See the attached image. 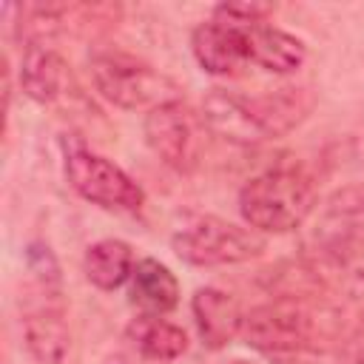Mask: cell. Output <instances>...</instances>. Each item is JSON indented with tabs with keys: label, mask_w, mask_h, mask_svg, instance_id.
<instances>
[{
	"label": "cell",
	"mask_w": 364,
	"mask_h": 364,
	"mask_svg": "<svg viewBox=\"0 0 364 364\" xmlns=\"http://www.w3.org/2000/svg\"><path fill=\"white\" fill-rule=\"evenodd\" d=\"M242 338L270 364H316L341 344V318L324 299L273 296L245 313Z\"/></svg>",
	"instance_id": "1"
},
{
	"label": "cell",
	"mask_w": 364,
	"mask_h": 364,
	"mask_svg": "<svg viewBox=\"0 0 364 364\" xmlns=\"http://www.w3.org/2000/svg\"><path fill=\"white\" fill-rule=\"evenodd\" d=\"M316 210V182L299 162H276L239 191V213L256 233H290Z\"/></svg>",
	"instance_id": "2"
},
{
	"label": "cell",
	"mask_w": 364,
	"mask_h": 364,
	"mask_svg": "<svg viewBox=\"0 0 364 364\" xmlns=\"http://www.w3.org/2000/svg\"><path fill=\"white\" fill-rule=\"evenodd\" d=\"M358 250H364V185H344L313 210L301 242V259L327 282V276Z\"/></svg>",
	"instance_id": "3"
},
{
	"label": "cell",
	"mask_w": 364,
	"mask_h": 364,
	"mask_svg": "<svg viewBox=\"0 0 364 364\" xmlns=\"http://www.w3.org/2000/svg\"><path fill=\"white\" fill-rule=\"evenodd\" d=\"M91 82L97 94L122 111H151L162 102L179 100L176 82L156 71L136 54L122 48H100L88 60Z\"/></svg>",
	"instance_id": "4"
},
{
	"label": "cell",
	"mask_w": 364,
	"mask_h": 364,
	"mask_svg": "<svg viewBox=\"0 0 364 364\" xmlns=\"http://www.w3.org/2000/svg\"><path fill=\"white\" fill-rule=\"evenodd\" d=\"M273 6L267 3H222L213 9V17L230 20L242 28L247 65H256L270 74H293L307 60V46L270 23Z\"/></svg>",
	"instance_id": "5"
},
{
	"label": "cell",
	"mask_w": 364,
	"mask_h": 364,
	"mask_svg": "<svg viewBox=\"0 0 364 364\" xmlns=\"http://www.w3.org/2000/svg\"><path fill=\"white\" fill-rule=\"evenodd\" d=\"M173 253L196 267L242 264L264 253V236L222 216H196L171 239Z\"/></svg>",
	"instance_id": "6"
},
{
	"label": "cell",
	"mask_w": 364,
	"mask_h": 364,
	"mask_svg": "<svg viewBox=\"0 0 364 364\" xmlns=\"http://www.w3.org/2000/svg\"><path fill=\"white\" fill-rule=\"evenodd\" d=\"M65 179L85 202L105 210L136 213L145 205V191L136 179H131L108 156L94 154L82 145L65 148Z\"/></svg>",
	"instance_id": "7"
},
{
	"label": "cell",
	"mask_w": 364,
	"mask_h": 364,
	"mask_svg": "<svg viewBox=\"0 0 364 364\" xmlns=\"http://www.w3.org/2000/svg\"><path fill=\"white\" fill-rule=\"evenodd\" d=\"M20 324H23V341L40 364H65L71 336H68L60 279L34 276L28 296H23Z\"/></svg>",
	"instance_id": "8"
},
{
	"label": "cell",
	"mask_w": 364,
	"mask_h": 364,
	"mask_svg": "<svg viewBox=\"0 0 364 364\" xmlns=\"http://www.w3.org/2000/svg\"><path fill=\"white\" fill-rule=\"evenodd\" d=\"M142 134H145L151 154L162 165L179 173H188L196 165V156H199L196 117L182 100H171V102L151 108L145 114Z\"/></svg>",
	"instance_id": "9"
},
{
	"label": "cell",
	"mask_w": 364,
	"mask_h": 364,
	"mask_svg": "<svg viewBox=\"0 0 364 364\" xmlns=\"http://www.w3.org/2000/svg\"><path fill=\"white\" fill-rule=\"evenodd\" d=\"M245 105L262 139H279L307 119L316 105V94L307 85L264 88L259 94H245Z\"/></svg>",
	"instance_id": "10"
},
{
	"label": "cell",
	"mask_w": 364,
	"mask_h": 364,
	"mask_svg": "<svg viewBox=\"0 0 364 364\" xmlns=\"http://www.w3.org/2000/svg\"><path fill=\"white\" fill-rule=\"evenodd\" d=\"M191 51L199 68L216 77H233L242 68H247L242 28L213 14L191 31Z\"/></svg>",
	"instance_id": "11"
},
{
	"label": "cell",
	"mask_w": 364,
	"mask_h": 364,
	"mask_svg": "<svg viewBox=\"0 0 364 364\" xmlns=\"http://www.w3.org/2000/svg\"><path fill=\"white\" fill-rule=\"evenodd\" d=\"M191 316L208 350L228 347L236 336H242L245 327V313L239 301L222 287H199L191 299Z\"/></svg>",
	"instance_id": "12"
},
{
	"label": "cell",
	"mask_w": 364,
	"mask_h": 364,
	"mask_svg": "<svg viewBox=\"0 0 364 364\" xmlns=\"http://www.w3.org/2000/svg\"><path fill=\"white\" fill-rule=\"evenodd\" d=\"M71 88V71L54 46L23 48L20 91L37 105H54Z\"/></svg>",
	"instance_id": "13"
},
{
	"label": "cell",
	"mask_w": 364,
	"mask_h": 364,
	"mask_svg": "<svg viewBox=\"0 0 364 364\" xmlns=\"http://www.w3.org/2000/svg\"><path fill=\"white\" fill-rule=\"evenodd\" d=\"M128 299L139 316H168L179 304V282L159 259H136L128 279Z\"/></svg>",
	"instance_id": "14"
},
{
	"label": "cell",
	"mask_w": 364,
	"mask_h": 364,
	"mask_svg": "<svg viewBox=\"0 0 364 364\" xmlns=\"http://www.w3.org/2000/svg\"><path fill=\"white\" fill-rule=\"evenodd\" d=\"M134 250L122 239H100L85 247L82 256V273L97 290H117L122 287L134 273Z\"/></svg>",
	"instance_id": "15"
},
{
	"label": "cell",
	"mask_w": 364,
	"mask_h": 364,
	"mask_svg": "<svg viewBox=\"0 0 364 364\" xmlns=\"http://www.w3.org/2000/svg\"><path fill=\"white\" fill-rule=\"evenodd\" d=\"M125 333L136 353L151 361H173L188 350V333L162 316H136Z\"/></svg>",
	"instance_id": "16"
},
{
	"label": "cell",
	"mask_w": 364,
	"mask_h": 364,
	"mask_svg": "<svg viewBox=\"0 0 364 364\" xmlns=\"http://www.w3.org/2000/svg\"><path fill=\"white\" fill-rule=\"evenodd\" d=\"M327 284H330V290H341L347 299H353L355 304L364 307V250H358L355 256H350L347 262H341L327 276Z\"/></svg>",
	"instance_id": "17"
},
{
	"label": "cell",
	"mask_w": 364,
	"mask_h": 364,
	"mask_svg": "<svg viewBox=\"0 0 364 364\" xmlns=\"http://www.w3.org/2000/svg\"><path fill=\"white\" fill-rule=\"evenodd\" d=\"M341 344H347V347H353V350H358V353L364 355V313H361L355 330H353L347 338H341Z\"/></svg>",
	"instance_id": "18"
},
{
	"label": "cell",
	"mask_w": 364,
	"mask_h": 364,
	"mask_svg": "<svg viewBox=\"0 0 364 364\" xmlns=\"http://www.w3.org/2000/svg\"><path fill=\"white\" fill-rule=\"evenodd\" d=\"M230 364H247V361H230Z\"/></svg>",
	"instance_id": "19"
}]
</instances>
